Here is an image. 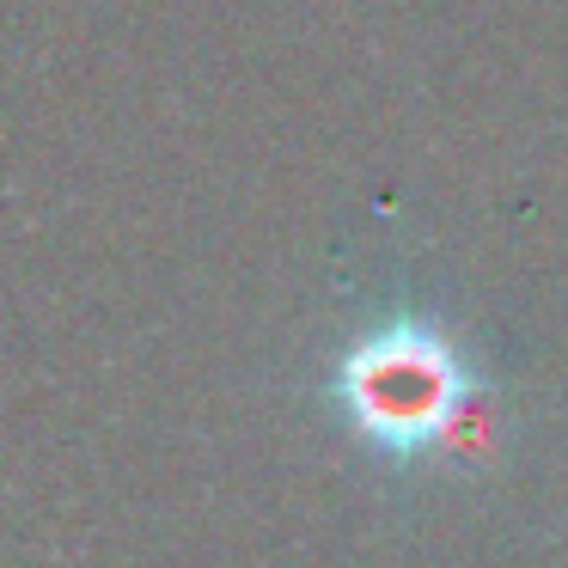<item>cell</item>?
<instances>
[{
    "instance_id": "obj_1",
    "label": "cell",
    "mask_w": 568,
    "mask_h": 568,
    "mask_svg": "<svg viewBox=\"0 0 568 568\" xmlns=\"http://www.w3.org/2000/svg\"><path fill=\"white\" fill-rule=\"evenodd\" d=\"M343 422L385 458H422L465 404V361L434 324L392 318L343 348L331 373Z\"/></svg>"
}]
</instances>
